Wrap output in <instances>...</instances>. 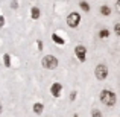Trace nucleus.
I'll list each match as a JSON object with an SVG mask.
<instances>
[{
	"instance_id": "obj_8",
	"label": "nucleus",
	"mask_w": 120,
	"mask_h": 117,
	"mask_svg": "<svg viewBox=\"0 0 120 117\" xmlns=\"http://www.w3.org/2000/svg\"><path fill=\"white\" fill-rule=\"evenodd\" d=\"M52 40L55 41L56 44H59V46H62V44H64V40H62L61 37L58 35V34H53V35H52Z\"/></svg>"
},
{
	"instance_id": "obj_3",
	"label": "nucleus",
	"mask_w": 120,
	"mask_h": 117,
	"mask_svg": "<svg viewBox=\"0 0 120 117\" xmlns=\"http://www.w3.org/2000/svg\"><path fill=\"white\" fill-rule=\"evenodd\" d=\"M79 21H81V15L78 14V12H71L67 17V24L70 27H76L78 24H79Z\"/></svg>"
},
{
	"instance_id": "obj_9",
	"label": "nucleus",
	"mask_w": 120,
	"mask_h": 117,
	"mask_svg": "<svg viewBox=\"0 0 120 117\" xmlns=\"http://www.w3.org/2000/svg\"><path fill=\"white\" fill-rule=\"evenodd\" d=\"M34 111H35V114H41L43 113V105L41 103H35L34 105Z\"/></svg>"
},
{
	"instance_id": "obj_4",
	"label": "nucleus",
	"mask_w": 120,
	"mask_h": 117,
	"mask_svg": "<svg viewBox=\"0 0 120 117\" xmlns=\"http://www.w3.org/2000/svg\"><path fill=\"white\" fill-rule=\"evenodd\" d=\"M94 73H96V78H97V79L103 81V79H105L106 76H108V68H106L103 64H100V65H97V67H96Z\"/></svg>"
},
{
	"instance_id": "obj_10",
	"label": "nucleus",
	"mask_w": 120,
	"mask_h": 117,
	"mask_svg": "<svg viewBox=\"0 0 120 117\" xmlns=\"http://www.w3.org/2000/svg\"><path fill=\"white\" fill-rule=\"evenodd\" d=\"M3 62H5V67H11V58L8 53H5V56H3Z\"/></svg>"
},
{
	"instance_id": "obj_7",
	"label": "nucleus",
	"mask_w": 120,
	"mask_h": 117,
	"mask_svg": "<svg viewBox=\"0 0 120 117\" xmlns=\"http://www.w3.org/2000/svg\"><path fill=\"white\" fill-rule=\"evenodd\" d=\"M30 15H32V18H34V20L40 18V9L37 8V6H34V8L30 9Z\"/></svg>"
},
{
	"instance_id": "obj_14",
	"label": "nucleus",
	"mask_w": 120,
	"mask_h": 117,
	"mask_svg": "<svg viewBox=\"0 0 120 117\" xmlns=\"http://www.w3.org/2000/svg\"><path fill=\"white\" fill-rule=\"evenodd\" d=\"M5 26V18H3V15H0V27Z\"/></svg>"
},
{
	"instance_id": "obj_15",
	"label": "nucleus",
	"mask_w": 120,
	"mask_h": 117,
	"mask_svg": "<svg viewBox=\"0 0 120 117\" xmlns=\"http://www.w3.org/2000/svg\"><path fill=\"white\" fill-rule=\"evenodd\" d=\"M114 29H116V34H120V24H119V23L114 26Z\"/></svg>"
},
{
	"instance_id": "obj_12",
	"label": "nucleus",
	"mask_w": 120,
	"mask_h": 117,
	"mask_svg": "<svg viewBox=\"0 0 120 117\" xmlns=\"http://www.w3.org/2000/svg\"><path fill=\"white\" fill-rule=\"evenodd\" d=\"M79 6H81L82 11H85V12L90 11V6H88V3H87V2H81V3H79Z\"/></svg>"
},
{
	"instance_id": "obj_17",
	"label": "nucleus",
	"mask_w": 120,
	"mask_h": 117,
	"mask_svg": "<svg viewBox=\"0 0 120 117\" xmlns=\"http://www.w3.org/2000/svg\"><path fill=\"white\" fill-rule=\"evenodd\" d=\"M38 49H40V50L43 49V43H41V41H38Z\"/></svg>"
},
{
	"instance_id": "obj_2",
	"label": "nucleus",
	"mask_w": 120,
	"mask_h": 117,
	"mask_svg": "<svg viewBox=\"0 0 120 117\" xmlns=\"http://www.w3.org/2000/svg\"><path fill=\"white\" fill-rule=\"evenodd\" d=\"M41 64H43L44 68H50V70H53V68H56V65H58V59H56L55 56H52V55H47V56L43 58Z\"/></svg>"
},
{
	"instance_id": "obj_11",
	"label": "nucleus",
	"mask_w": 120,
	"mask_h": 117,
	"mask_svg": "<svg viewBox=\"0 0 120 117\" xmlns=\"http://www.w3.org/2000/svg\"><path fill=\"white\" fill-rule=\"evenodd\" d=\"M100 14L102 15H109L111 14V9H109L108 6H102V8H100Z\"/></svg>"
},
{
	"instance_id": "obj_5",
	"label": "nucleus",
	"mask_w": 120,
	"mask_h": 117,
	"mask_svg": "<svg viewBox=\"0 0 120 117\" xmlns=\"http://www.w3.org/2000/svg\"><path fill=\"white\" fill-rule=\"evenodd\" d=\"M75 53H76L78 59H79L81 62L85 61V53H87V49H85L84 46H76V49H75Z\"/></svg>"
},
{
	"instance_id": "obj_6",
	"label": "nucleus",
	"mask_w": 120,
	"mask_h": 117,
	"mask_svg": "<svg viewBox=\"0 0 120 117\" xmlns=\"http://www.w3.org/2000/svg\"><path fill=\"white\" fill-rule=\"evenodd\" d=\"M61 90H62V85L59 82H55V84L50 87V93H52L53 97H59L61 96Z\"/></svg>"
},
{
	"instance_id": "obj_16",
	"label": "nucleus",
	"mask_w": 120,
	"mask_h": 117,
	"mask_svg": "<svg viewBox=\"0 0 120 117\" xmlns=\"http://www.w3.org/2000/svg\"><path fill=\"white\" fill-rule=\"evenodd\" d=\"M93 117H100V113L97 111V109H94V111H93Z\"/></svg>"
},
{
	"instance_id": "obj_1",
	"label": "nucleus",
	"mask_w": 120,
	"mask_h": 117,
	"mask_svg": "<svg viewBox=\"0 0 120 117\" xmlns=\"http://www.w3.org/2000/svg\"><path fill=\"white\" fill-rule=\"evenodd\" d=\"M100 102H103L105 105L112 106L116 103V94L109 90H103L102 93H100Z\"/></svg>"
},
{
	"instance_id": "obj_18",
	"label": "nucleus",
	"mask_w": 120,
	"mask_h": 117,
	"mask_svg": "<svg viewBox=\"0 0 120 117\" xmlns=\"http://www.w3.org/2000/svg\"><path fill=\"white\" fill-rule=\"evenodd\" d=\"M0 113H2V102H0Z\"/></svg>"
},
{
	"instance_id": "obj_13",
	"label": "nucleus",
	"mask_w": 120,
	"mask_h": 117,
	"mask_svg": "<svg viewBox=\"0 0 120 117\" xmlns=\"http://www.w3.org/2000/svg\"><path fill=\"white\" fill-rule=\"evenodd\" d=\"M108 35H109V32L106 29H103V30H100V32H99V37H100V38H106Z\"/></svg>"
}]
</instances>
